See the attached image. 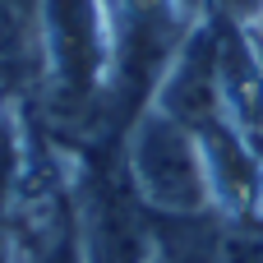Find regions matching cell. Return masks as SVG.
Returning a JSON list of instances; mask_svg holds the SVG:
<instances>
[{
  "label": "cell",
  "mask_w": 263,
  "mask_h": 263,
  "mask_svg": "<svg viewBox=\"0 0 263 263\" xmlns=\"http://www.w3.org/2000/svg\"><path fill=\"white\" fill-rule=\"evenodd\" d=\"M116 28L106 0H37V83L55 120L88 125L111 106Z\"/></svg>",
  "instance_id": "cell-1"
},
{
  "label": "cell",
  "mask_w": 263,
  "mask_h": 263,
  "mask_svg": "<svg viewBox=\"0 0 263 263\" xmlns=\"http://www.w3.org/2000/svg\"><path fill=\"white\" fill-rule=\"evenodd\" d=\"M120 157L148 217H194L213 208V185H208L199 134L171 120L166 111L143 106L120 134Z\"/></svg>",
  "instance_id": "cell-2"
},
{
  "label": "cell",
  "mask_w": 263,
  "mask_h": 263,
  "mask_svg": "<svg viewBox=\"0 0 263 263\" xmlns=\"http://www.w3.org/2000/svg\"><path fill=\"white\" fill-rule=\"evenodd\" d=\"M74 222H79V263L153 259V217L129 185L120 143L88 148L74 180Z\"/></svg>",
  "instance_id": "cell-3"
},
{
  "label": "cell",
  "mask_w": 263,
  "mask_h": 263,
  "mask_svg": "<svg viewBox=\"0 0 263 263\" xmlns=\"http://www.w3.org/2000/svg\"><path fill=\"white\" fill-rule=\"evenodd\" d=\"M157 263H263V213L236 217L203 208L194 217H153Z\"/></svg>",
  "instance_id": "cell-4"
},
{
  "label": "cell",
  "mask_w": 263,
  "mask_h": 263,
  "mask_svg": "<svg viewBox=\"0 0 263 263\" xmlns=\"http://www.w3.org/2000/svg\"><path fill=\"white\" fill-rule=\"evenodd\" d=\"M37 79V14L0 5V88H23Z\"/></svg>",
  "instance_id": "cell-5"
},
{
  "label": "cell",
  "mask_w": 263,
  "mask_h": 263,
  "mask_svg": "<svg viewBox=\"0 0 263 263\" xmlns=\"http://www.w3.org/2000/svg\"><path fill=\"white\" fill-rule=\"evenodd\" d=\"M213 14H222V18H240V23H254L259 0H213Z\"/></svg>",
  "instance_id": "cell-6"
},
{
  "label": "cell",
  "mask_w": 263,
  "mask_h": 263,
  "mask_svg": "<svg viewBox=\"0 0 263 263\" xmlns=\"http://www.w3.org/2000/svg\"><path fill=\"white\" fill-rule=\"evenodd\" d=\"M0 263H18V259H14V236H9V217H5V203H0Z\"/></svg>",
  "instance_id": "cell-7"
},
{
  "label": "cell",
  "mask_w": 263,
  "mask_h": 263,
  "mask_svg": "<svg viewBox=\"0 0 263 263\" xmlns=\"http://www.w3.org/2000/svg\"><path fill=\"white\" fill-rule=\"evenodd\" d=\"M0 5H14V9H32L37 14V0H0Z\"/></svg>",
  "instance_id": "cell-8"
},
{
  "label": "cell",
  "mask_w": 263,
  "mask_h": 263,
  "mask_svg": "<svg viewBox=\"0 0 263 263\" xmlns=\"http://www.w3.org/2000/svg\"><path fill=\"white\" fill-rule=\"evenodd\" d=\"M254 32H263V0H259V14H254V23H250Z\"/></svg>",
  "instance_id": "cell-9"
},
{
  "label": "cell",
  "mask_w": 263,
  "mask_h": 263,
  "mask_svg": "<svg viewBox=\"0 0 263 263\" xmlns=\"http://www.w3.org/2000/svg\"><path fill=\"white\" fill-rule=\"evenodd\" d=\"M148 263H157V259H148Z\"/></svg>",
  "instance_id": "cell-10"
}]
</instances>
